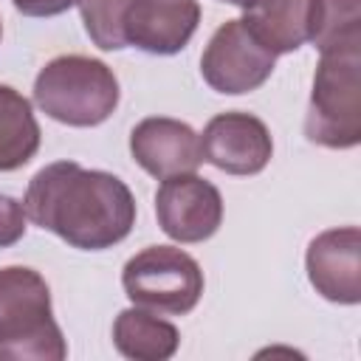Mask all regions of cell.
<instances>
[{"mask_svg": "<svg viewBox=\"0 0 361 361\" xmlns=\"http://www.w3.org/2000/svg\"><path fill=\"white\" fill-rule=\"evenodd\" d=\"M25 217L56 234L71 248L104 251L127 240L135 226L130 186L104 169H85L76 161L42 166L23 197Z\"/></svg>", "mask_w": 361, "mask_h": 361, "instance_id": "cell-1", "label": "cell"}, {"mask_svg": "<svg viewBox=\"0 0 361 361\" xmlns=\"http://www.w3.org/2000/svg\"><path fill=\"white\" fill-rule=\"evenodd\" d=\"M65 336L54 322L51 288L25 265L0 268V361H62Z\"/></svg>", "mask_w": 361, "mask_h": 361, "instance_id": "cell-2", "label": "cell"}, {"mask_svg": "<svg viewBox=\"0 0 361 361\" xmlns=\"http://www.w3.org/2000/svg\"><path fill=\"white\" fill-rule=\"evenodd\" d=\"M34 102L59 124L96 127L118 107V79L102 59L65 54L37 73Z\"/></svg>", "mask_w": 361, "mask_h": 361, "instance_id": "cell-3", "label": "cell"}, {"mask_svg": "<svg viewBox=\"0 0 361 361\" xmlns=\"http://www.w3.org/2000/svg\"><path fill=\"white\" fill-rule=\"evenodd\" d=\"M307 141L327 149H353L361 141V48L324 51L313 73L305 116Z\"/></svg>", "mask_w": 361, "mask_h": 361, "instance_id": "cell-4", "label": "cell"}, {"mask_svg": "<svg viewBox=\"0 0 361 361\" xmlns=\"http://www.w3.org/2000/svg\"><path fill=\"white\" fill-rule=\"evenodd\" d=\"M127 299L158 316H186L203 296V271L195 257L175 245H147L124 262Z\"/></svg>", "mask_w": 361, "mask_h": 361, "instance_id": "cell-5", "label": "cell"}, {"mask_svg": "<svg viewBox=\"0 0 361 361\" xmlns=\"http://www.w3.org/2000/svg\"><path fill=\"white\" fill-rule=\"evenodd\" d=\"M276 65V54H271L243 20H226L209 39L200 56L203 82L226 96H240L262 87Z\"/></svg>", "mask_w": 361, "mask_h": 361, "instance_id": "cell-6", "label": "cell"}, {"mask_svg": "<svg viewBox=\"0 0 361 361\" xmlns=\"http://www.w3.org/2000/svg\"><path fill=\"white\" fill-rule=\"evenodd\" d=\"M155 217L169 240L203 243L214 237L223 223L220 189L195 172L169 175L155 192Z\"/></svg>", "mask_w": 361, "mask_h": 361, "instance_id": "cell-7", "label": "cell"}, {"mask_svg": "<svg viewBox=\"0 0 361 361\" xmlns=\"http://www.w3.org/2000/svg\"><path fill=\"white\" fill-rule=\"evenodd\" d=\"M203 161L226 175H257L274 155V138L262 118L226 110L209 118L200 138Z\"/></svg>", "mask_w": 361, "mask_h": 361, "instance_id": "cell-8", "label": "cell"}, {"mask_svg": "<svg viewBox=\"0 0 361 361\" xmlns=\"http://www.w3.org/2000/svg\"><path fill=\"white\" fill-rule=\"evenodd\" d=\"M307 279L319 296L336 305L361 302V231L338 226L316 234L305 254Z\"/></svg>", "mask_w": 361, "mask_h": 361, "instance_id": "cell-9", "label": "cell"}, {"mask_svg": "<svg viewBox=\"0 0 361 361\" xmlns=\"http://www.w3.org/2000/svg\"><path fill=\"white\" fill-rule=\"evenodd\" d=\"M197 0H133L124 14L121 31L127 45L147 54L169 56L186 48L192 34L197 31Z\"/></svg>", "mask_w": 361, "mask_h": 361, "instance_id": "cell-10", "label": "cell"}, {"mask_svg": "<svg viewBox=\"0 0 361 361\" xmlns=\"http://www.w3.org/2000/svg\"><path fill=\"white\" fill-rule=\"evenodd\" d=\"M130 155L144 172L158 180L180 172H195L203 164L200 135L186 121L169 116H149L138 121L130 133Z\"/></svg>", "mask_w": 361, "mask_h": 361, "instance_id": "cell-11", "label": "cell"}, {"mask_svg": "<svg viewBox=\"0 0 361 361\" xmlns=\"http://www.w3.org/2000/svg\"><path fill=\"white\" fill-rule=\"evenodd\" d=\"M240 20L271 54H290L313 37L316 0H251Z\"/></svg>", "mask_w": 361, "mask_h": 361, "instance_id": "cell-12", "label": "cell"}, {"mask_svg": "<svg viewBox=\"0 0 361 361\" xmlns=\"http://www.w3.org/2000/svg\"><path fill=\"white\" fill-rule=\"evenodd\" d=\"M113 344L124 358L133 361H166L178 353L180 333L158 313L133 305L116 316Z\"/></svg>", "mask_w": 361, "mask_h": 361, "instance_id": "cell-13", "label": "cell"}, {"mask_svg": "<svg viewBox=\"0 0 361 361\" xmlns=\"http://www.w3.org/2000/svg\"><path fill=\"white\" fill-rule=\"evenodd\" d=\"M39 138L31 102L20 90L0 85V172L23 169L37 155Z\"/></svg>", "mask_w": 361, "mask_h": 361, "instance_id": "cell-14", "label": "cell"}, {"mask_svg": "<svg viewBox=\"0 0 361 361\" xmlns=\"http://www.w3.org/2000/svg\"><path fill=\"white\" fill-rule=\"evenodd\" d=\"M310 42L319 54L361 48V0H316Z\"/></svg>", "mask_w": 361, "mask_h": 361, "instance_id": "cell-15", "label": "cell"}, {"mask_svg": "<svg viewBox=\"0 0 361 361\" xmlns=\"http://www.w3.org/2000/svg\"><path fill=\"white\" fill-rule=\"evenodd\" d=\"M133 0H79V11H82V23L87 37L93 39V45H99L102 51H121L127 48L124 42V14L130 8Z\"/></svg>", "mask_w": 361, "mask_h": 361, "instance_id": "cell-16", "label": "cell"}, {"mask_svg": "<svg viewBox=\"0 0 361 361\" xmlns=\"http://www.w3.org/2000/svg\"><path fill=\"white\" fill-rule=\"evenodd\" d=\"M25 234V209L20 200L0 195V248L20 243Z\"/></svg>", "mask_w": 361, "mask_h": 361, "instance_id": "cell-17", "label": "cell"}, {"mask_svg": "<svg viewBox=\"0 0 361 361\" xmlns=\"http://www.w3.org/2000/svg\"><path fill=\"white\" fill-rule=\"evenodd\" d=\"M11 3L25 17H56L73 8L79 0H11Z\"/></svg>", "mask_w": 361, "mask_h": 361, "instance_id": "cell-18", "label": "cell"}, {"mask_svg": "<svg viewBox=\"0 0 361 361\" xmlns=\"http://www.w3.org/2000/svg\"><path fill=\"white\" fill-rule=\"evenodd\" d=\"M226 3H231V6H240V8H245L251 0H226Z\"/></svg>", "mask_w": 361, "mask_h": 361, "instance_id": "cell-19", "label": "cell"}, {"mask_svg": "<svg viewBox=\"0 0 361 361\" xmlns=\"http://www.w3.org/2000/svg\"><path fill=\"white\" fill-rule=\"evenodd\" d=\"M0 37H3V23H0Z\"/></svg>", "mask_w": 361, "mask_h": 361, "instance_id": "cell-20", "label": "cell"}]
</instances>
